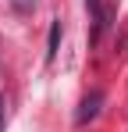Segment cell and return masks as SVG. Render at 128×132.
I'll return each instance as SVG.
<instances>
[{"label":"cell","mask_w":128,"mask_h":132,"mask_svg":"<svg viewBox=\"0 0 128 132\" xmlns=\"http://www.w3.org/2000/svg\"><path fill=\"white\" fill-rule=\"evenodd\" d=\"M100 104H103V93L100 89H93L89 96H85L82 104H78V114H75V125H89L96 114H100Z\"/></svg>","instance_id":"6da1fadb"},{"label":"cell","mask_w":128,"mask_h":132,"mask_svg":"<svg viewBox=\"0 0 128 132\" xmlns=\"http://www.w3.org/2000/svg\"><path fill=\"white\" fill-rule=\"evenodd\" d=\"M57 46H61V22L50 25V39H46V61L57 57Z\"/></svg>","instance_id":"7a4b0ae2"},{"label":"cell","mask_w":128,"mask_h":132,"mask_svg":"<svg viewBox=\"0 0 128 132\" xmlns=\"http://www.w3.org/2000/svg\"><path fill=\"white\" fill-rule=\"evenodd\" d=\"M85 7L93 11V22H96V32H100V25H103V11H100V0H85Z\"/></svg>","instance_id":"3957f363"},{"label":"cell","mask_w":128,"mask_h":132,"mask_svg":"<svg viewBox=\"0 0 128 132\" xmlns=\"http://www.w3.org/2000/svg\"><path fill=\"white\" fill-rule=\"evenodd\" d=\"M0 125H4V100H0Z\"/></svg>","instance_id":"277c9868"}]
</instances>
